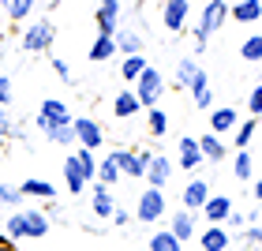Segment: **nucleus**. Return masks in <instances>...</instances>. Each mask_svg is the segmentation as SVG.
<instances>
[{
    "instance_id": "nucleus-1",
    "label": "nucleus",
    "mask_w": 262,
    "mask_h": 251,
    "mask_svg": "<svg viewBox=\"0 0 262 251\" xmlns=\"http://www.w3.org/2000/svg\"><path fill=\"white\" fill-rule=\"evenodd\" d=\"M4 236L8 240H41V236H49V218L38 206H23L15 214H8Z\"/></svg>"
},
{
    "instance_id": "nucleus-2",
    "label": "nucleus",
    "mask_w": 262,
    "mask_h": 251,
    "mask_svg": "<svg viewBox=\"0 0 262 251\" xmlns=\"http://www.w3.org/2000/svg\"><path fill=\"white\" fill-rule=\"evenodd\" d=\"M225 19H229V4L225 0H206V8H202V19L191 27V38H195V53L206 49V41L225 27Z\"/></svg>"
},
{
    "instance_id": "nucleus-3",
    "label": "nucleus",
    "mask_w": 262,
    "mask_h": 251,
    "mask_svg": "<svg viewBox=\"0 0 262 251\" xmlns=\"http://www.w3.org/2000/svg\"><path fill=\"white\" fill-rule=\"evenodd\" d=\"M161 94H165V79H161V71L146 64V68H142V75L135 79V98H139L142 109H158Z\"/></svg>"
},
{
    "instance_id": "nucleus-4",
    "label": "nucleus",
    "mask_w": 262,
    "mask_h": 251,
    "mask_svg": "<svg viewBox=\"0 0 262 251\" xmlns=\"http://www.w3.org/2000/svg\"><path fill=\"white\" fill-rule=\"evenodd\" d=\"M176 87L191 90V98L202 94V90H210V79H206V71H202V64L195 56H180V60H176Z\"/></svg>"
},
{
    "instance_id": "nucleus-5",
    "label": "nucleus",
    "mask_w": 262,
    "mask_h": 251,
    "mask_svg": "<svg viewBox=\"0 0 262 251\" xmlns=\"http://www.w3.org/2000/svg\"><path fill=\"white\" fill-rule=\"evenodd\" d=\"M53 38H56V27L53 19H38L23 30V53H49L53 49Z\"/></svg>"
},
{
    "instance_id": "nucleus-6",
    "label": "nucleus",
    "mask_w": 262,
    "mask_h": 251,
    "mask_svg": "<svg viewBox=\"0 0 262 251\" xmlns=\"http://www.w3.org/2000/svg\"><path fill=\"white\" fill-rule=\"evenodd\" d=\"M71 131H75V147H82V150L105 147V128L94 116H71Z\"/></svg>"
},
{
    "instance_id": "nucleus-7",
    "label": "nucleus",
    "mask_w": 262,
    "mask_h": 251,
    "mask_svg": "<svg viewBox=\"0 0 262 251\" xmlns=\"http://www.w3.org/2000/svg\"><path fill=\"white\" fill-rule=\"evenodd\" d=\"M135 218L142 221V225H158L161 218H165V191H158V187H146L139 195V206H135Z\"/></svg>"
},
{
    "instance_id": "nucleus-8",
    "label": "nucleus",
    "mask_w": 262,
    "mask_h": 251,
    "mask_svg": "<svg viewBox=\"0 0 262 251\" xmlns=\"http://www.w3.org/2000/svg\"><path fill=\"white\" fill-rule=\"evenodd\" d=\"M154 154L150 150H113V161L116 169H120V176H146V165H150Z\"/></svg>"
},
{
    "instance_id": "nucleus-9",
    "label": "nucleus",
    "mask_w": 262,
    "mask_h": 251,
    "mask_svg": "<svg viewBox=\"0 0 262 251\" xmlns=\"http://www.w3.org/2000/svg\"><path fill=\"white\" fill-rule=\"evenodd\" d=\"M120 30V0H98V38H113Z\"/></svg>"
},
{
    "instance_id": "nucleus-10",
    "label": "nucleus",
    "mask_w": 262,
    "mask_h": 251,
    "mask_svg": "<svg viewBox=\"0 0 262 251\" xmlns=\"http://www.w3.org/2000/svg\"><path fill=\"white\" fill-rule=\"evenodd\" d=\"M213 195V191H210V184L206 180H202V176H195V180H187L184 184V195H180V202H184V206L180 210H191V214H199L202 206H206V199Z\"/></svg>"
},
{
    "instance_id": "nucleus-11",
    "label": "nucleus",
    "mask_w": 262,
    "mask_h": 251,
    "mask_svg": "<svg viewBox=\"0 0 262 251\" xmlns=\"http://www.w3.org/2000/svg\"><path fill=\"white\" fill-rule=\"evenodd\" d=\"M172 169H176V165H172L169 154H154L150 165H146V184L158 187V191H165V184L172 180Z\"/></svg>"
},
{
    "instance_id": "nucleus-12",
    "label": "nucleus",
    "mask_w": 262,
    "mask_h": 251,
    "mask_svg": "<svg viewBox=\"0 0 262 251\" xmlns=\"http://www.w3.org/2000/svg\"><path fill=\"white\" fill-rule=\"evenodd\" d=\"M161 23L169 34H184L187 30V0H165L161 4Z\"/></svg>"
},
{
    "instance_id": "nucleus-13",
    "label": "nucleus",
    "mask_w": 262,
    "mask_h": 251,
    "mask_svg": "<svg viewBox=\"0 0 262 251\" xmlns=\"http://www.w3.org/2000/svg\"><path fill=\"white\" fill-rule=\"evenodd\" d=\"M172 165H180L184 173H195L202 165V154H199V139L195 135H184L180 142H176V161Z\"/></svg>"
},
{
    "instance_id": "nucleus-14",
    "label": "nucleus",
    "mask_w": 262,
    "mask_h": 251,
    "mask_svg": "<svg viewBox=\"0 0 262 251\" xmlns=\"http://www.w3.org/2000/svg\"><path fill=\"white\" fill-rule=\"evenodd\" d=\"M199 236V251H229L232 247V233L225 225H210L206 233H195Z\"/></svg>"
},
{
    "instance_id": "nucleus-15",
    "label": "nucleus",
    "mask_w": 262,
    "mask_h": 251,
    "mask_svg": "<svg viewBox=\"0 0 262 251\" xmlns=\"http://www.w3.org/2000/svg\"><path fill=\"white\" fill-rule=\"evenodd\" d=\"M232 210H236V206H232V199H229V195H210V199H206V206H202L199 214H202V218H206L210 225H225Z\"/></svg>"
},
{
    "instance_id": "nucleus-16",
    "label": "nucleus",
    "mask_w": 262,
    "mask_h": 251,
    "mask_svg": "<svg viewBox=\"0 0 262 251\" xmlns=\"http://www.w3.org/2000/svg\"><path fill=\"white\" fill-rule=\"evenodd\" d=\"M90 210L98 214V221L113 218V210H116V199H113V191L105 187V184H90Z\"/></svg>"
},
{
    "instance_id": "nucleus-17",
    "label": "nucleus",
    "mask_w": 262,
    "mask_h": 251,
    "mask_svg": "<svg viewBox=\"0 0 262 251\" xmlns=\"http://www.w3.org/2000/svg\"><path fill=\"white\" fill-rule=\"evenodd\" d=\"M236 124H240V113L229 109V105H221V109L210 113V135H229V131H236Z\"/></svg>"
},
{
    "instance_id": "nucleus-18",
    "label": "nucleus",
    "mask_w": 262,
    "mask_h": 251,
    "mask_svg": "<svg viewBox=\"0 0 262 251\" xmlns=\"http://www.w3.org/2000/svg\"><path fill=\"white\" fill-rule=\"evenodd\" d=\"M169 233H172L180 244L195 240V214H191V210H176L172 221H169Z\"/></svg>"
},
{
    "instance_id": "nucleus-19",
    "label": "nucleus",
    "mask_w": 262,
    "mask_h": 251,
    "mask_svg": "<svg viewBox=\"0 0 262 251\" xmlns=\"http://www.w3.org/2000/svg\"><path fill=\"white\" fill-rule=\"evenodd\" d=\"M199 154H202V161H210V165H221L225 158H229V147H225V142L217 139V135H202L199 139Z\"/></svg>"
},
{
    "instance_id": "nucleus-20",
    "label": "nucleus",
    "mask_w": 262,
    "mask_h": 251,
    "mask_svg": "<svg viewBox=\"0 0 262 251\" xmlns=\"http://www.w3.org/2000/svg\"><path fill=\"white\" fill-rule=\"evenodd\" d=\"M19 191H23V199H45V202H53V199H56V184L38 180V176L23 180V184H19Z\"/></svg>"
},
{
    "instance_id": "nucleus-21",
    "label": "nucleus",
    "mask_w": 262,
    "mask_h": 251,
    "mask_svg": "<svg viewBox=\"0 0 262 251\" xmlns=\"http://www.w3.org/2000/svg\"><path fill=\"white\" fill-rule=\"evenodd\" d=\"M135 113H142L135 90H120V94H116V101H113V116H116V120H131Z\"/></svg>"
},
{
    "instance_id": "nucleus-22",
    "label": "nucleus",
    "mask_w": 262,
    "mask_h": 251,
    "mask_svg": "<svg viewBox=\"0 0 262 251\" xmlns=\"http://www.w3.org/2000/svg\"><path fill=\"white\" fill-rule=\"evenodd\" d=\"M64 184H68V195H82L90 184H86V176H82V169H79V161L68 154V161H64Z\"/></svg>"
},
{
    "instance_id": "nucleus-23",
    "label": "nucleus",
    "mask_w": 262,
    "mask_h": 251,
    "mask_svg": "<svg viewBox=\"0 0 262 251\" xmlns=\"http://www.w3.org/2000/svg\"><path fill=\"white\" fill-rule=\"evenodd\" d=\"M229 19L236 23H258L262 19V0H236L229 8Z\"/></svg>"
},
{
    "instance_id": "nucleus-24",
    "label": "nucleus",
    "mask_w": 262,
    "mask_h": 251,
    "mask_svg": "<svg viewBox=\"0 0 262 251\" xmlns=\"http://www.w3.org/2000/svg\"><path fill=\"white\" fill-rule=\"evenodd\" d=\"M113 41H116V53H124V56H146L142 53V38L135 30H116Z\"/></svg>"
},
{
    "instance_id": "nucleus-25",
    "label": "nucleus",
    "mask_w": 262,
    "mask_h": 251,
    "mask_svg": "<svg viewBox=\"0 0 262 251\" xmlns=\"http://www.w3.org/2000/svg\"><path fill=\"white\" fill-rule=\"evenodd\" d=\"M232 176L240 184L255 180V161H251V150H236V161H232Z\"/></svg>"
},
{
    "instance_id": "nucleus-26",
    "label": "nucleus",
    "mask_w": 262,
    "mask_h": 251,
    "mask_svg": "<svg viewBox=\"0 0 262 251\" xmlns=\"http://www.w3.org/2000/svg\"><path fill=\"white\" fill-rule=\"evenodd\" d=\"M41 135L49 142H56V147H75V131H71V124H49Z\"/></svg>"
},
{
    "instance_id": "nucleus-27",
    "label": "nucleus",
    "mask_w": 262,
    "mask_h": 251,
    "mask_svg": "<svg viewBox=\"0 0 262 251\" xmlns=\"http://www.w3.org/2000/svg\"><path fill=\"white\" fill-rule=\"evenodd\" d=\"M90 60L94 64H105V60H113V56H116V41L113 38H94V45H90Z\"/></svg>"
},
{
    "instance_id": "nucleus-28",
    "label": "nucleus",
    "mask_w": 262,
    "mask_h": 251,
    "mask_svg": "<svg viewBox=\"0 0 262 251\" xmlns=\"http://www.w3.org/2000/svg\"><path fill=\"white\" fill-rule=\"evenodd\" d=\"M146 251H184V244L176 240V236H172L169 229H165V233L158 229V233L150 236V244H146Z\"/></svg>"
},
{
    "instance_id": "nucleus-29",
    "label": "nucleus",
    "mask_w": 262,
    "mask_h": 251,
    "mask_svg": "<svg viewBox=\"0 0 262 251\" xmlns=\"http://www.w3.org/2000/svg\"><path fill=\"white\" fill-rule=\"evenodd\" d=\"M255 128H258V120H251V116H247L244 124H236V131H232V147H236V150H247V147H251V139H255Z\"/></svg>"
},
{
    "instance_id": "nucleus-30",
    "label": "nucleus",
    "mask_w": 262,
    "mask_h": 251,
    "mask_svg": "<svg viewBox=\"0 0 262 251\" xmlns=\"http://www.w3.org/2000/svg\"><path fill=\"white\" fill-rule=\"evenodd\" d=\"M71 158L79 161V169H82V176H86V184H94V176H98V158H94V150H71Z\"/></svg>"
},
{
    "instance_id": "nucleus-31",
    "label": "nucleus",
    "mask_w": 262,
    "mask_h": 251,
    "mask_svg": "<svg viewBox=\"0 0 262 251\" xmlns=\"http://www.w3.org/2000/svg\"><path fill=\"white\" fill-rule=\"evenodd\" d=\"M116 180H120V169H116V161H113V154H109V158H101V165H98V176H94V184L113 187Z\"/></svg>"
},
{
    "instance_id": "nucleus-32",
    "label": "nucleus",
    "mask_w": 262,
    "mask_h": 251,
    "mask_svg": "<svg viewBox=\"0 0 262 251\" xmlns=\"http://www.w3.org/2000/svg\"><path fill=\"white\" fill-rule=\"evenodd\" d=\"M0 8H4L8 19H27L34 11V0H0Z\"/></svg>"
},
{
    "instance_id": "nucleus-33",
    "label": "nucleus",
    "mask_w": 262,
    "mask_h": 251,
    "mask_svg": "<svg viewBox=\"0 0 262 251\" xmlns=\"http://www.w3.org/2000/svg\"><path fill=\"white\" fill-rule=\"evenodd\" d=\"M142 68H146V56H124V64H120L124 82H135V79L142 75Z\"/></svg>"
},
{
    "instance_id": "nucleus-34",
    "label": "nucleus",
    "mask_w": 262,
    "mask_h": 251,
    "mask_svg": "<svg viewBox=\"0 0 262 251\" xmlns=\"http://www.w3.org/2000/svg\"><path fill=\"white\" fill-rule=\"evenodd\" d=\"M146 128H150L154 139H161L165 131H169V116H165L161 109H146Z\"/></svg>"
},
{
    "instance_id": "nucleus-35",
    "label": "nucleus",
    "mask_w": 262,
    "mask_h": 251,
    "mask_svg": "<svg viewBox=\"0 0 262 251\" xmlns=\"http://www.w3.org/2000/svg\"><path fill=\"white\" fill-rule=\"evenodd\" d=\"M240 56H244L247 64H258L262 60V34H251V38L240 45Z\"/></svg>"
},
{
    "instance_id": "nucleus-36",
    "label": "nucleus",
    "mask_w": 262,
    "mask_h": 251,
    "mask_svg": "<svg viewBox=\"0 0 262 251\" xmlns=\"http://www.w3.org/2000/svg\"><path fill=\"white\" fill-rule=\"evenodd\" d=\"M247 116H251V120L262 116V82H255L251 94H247Z\"/></svg>"
},
{
    "instance_id": "nucleus-37",
    "label": "nucleus",
    "mask_w": 262,
    "mask_h": 251,
    "mask_svg": "<svg viewBox=\"0 0 262 251\" xmlns=\"http://www.w3.org/2000/svg\"><path fill=\"white\" fill-rule=\"evenodd\" d=\"M19 202H27V199H23V191L15 184H0V206H19Z\"/></svg>"
},
{
    "instance_id": "nucleus-38",
    "label": "nucleus",
    "mask_w": 262,
    "mask_h": 251,
    "mask_svg": "<svg viewBox=\"0 0 262 251\" xmlns=\"http://www.w3.org/2000/svg\"><path fill=\"white\" fill-rule=\"evenodd\" d=\"M240 240H244V247L262 251V225H247V233H240Z\"/></svg>"
},
{
    "instance_id": "nucleus-39",
    "label": "nucleus",
    "mask_w": 262,
    "mask_h": 251,
    "mask_svg": "<svg viewBox=\"0 0 262 251\" xmlns=\"http://www.w3.org/2000/svg\"><path fill=\"white\" fill-rule=\"evenodd\" d=\"M11 101H15V90H11V79L0 75V109H11Z\"/></svg>"
},
{
    "instance_id": "nucleus-40",
    "label": "nucleus",
    "mask_w": 262,
    "mask_h": 251,
    "mask_svg": "<svg viewBox=\"0 0 262 251\" xmlns=\"http://www.w3.org/2000/svg\"><path fill=\"white\" fill-rule=\"evenodd\" d=\"M11 131H15V120H11V113H8V109H0V139H8Z\"/></svg>"
},
{
    "instance_id": "nucleus-41",
    "label": "nucleus",
    "mask_w": 262,
    "mask_h": 251,
    "mask_svg": "<svg viewBox=\"0 0 262 251\" xmlns=\"http://www.w3.org/2000/svg\"><path fill=\"white\" fill-rule=\"evenodd\" d=\"M225 229H247V214L232 210V214H229V221H225Z\"/></svg>"
},
{
    "instance_id": "nucleus-42",
    "label": "nucleus",
    "mask_w": 262,
    "mask_h": 251,
    "mask_svg": "<svg viewBox=\"0 0 262 251\" xmlns=\"http://www.w3.org/2000/svg\"><path fill=\"white\" fill-rule=\"evenodd\" d=\"M53 71L60 75L64 82H71V68H68V60H60V56H53Z\"/></svg>"
},
{
    "instance_id": "nucleus-43",
    "label": "nucleus",
    "mask_w": 262,
    "mask_h": 251,
    "mask_svg": "<svg viewBox=\"0 0 262 251\" xmlns=\"http://www.w3.org/2000/svg\"><path fill=\"white\" fill-rule=\"evenodd\" d=\"M191 101H195V109H213V94H210V90H202V94H195Z\"/></svg>"
},
{
    "instance_id": "nucleus-44",
    "label": "nucleus",
    "mask_w": 262,
    "mask_h": 251,
    "mask_svg": "<svg viewBox=\"0 0 262 251\" xmlns=\"http://www.w3.org/2000/svg\"><path fill=\"white\" fill-rule=\"evenodd\" d=\"M109 221H113V225H120V229H124V225L131 221V214H127L124 206H116V210H113V218H109Z\"/></svg>"
},
{
    "instance_id": "nucleus-45",
    "label": "nucleus",
    "mask_w": 262,
    "mask_h": 251,
    "mask_svg": "<svg viewBox=\"0 0 262 251\" xmlns=\"http://www.w3.org/2000/svg\"><path fill=\"white\" fill-rule=\"evenodd\" d=\"M251 191H255V199H258V202H262V173H258V176H255V184H251Z\"/></svg>"
},
{
    "instance_id": "nucleus-46",
    "label": "nucleus",
    "mask_w": 262,
    "mask_h": 251,
    "mask_svg": "<svg viewBox=\"0 0 262 251\" xmlns=\"http://www.w3.org/2000/svg\"><path fill=\"white\" fill-rule=\"evenodd\" d=\"M0 251H15V240H8L4 233H0Z\"/></svg>"
},
{
    "instance_id": "nucleus-47",
    "label": "nucleus",
    "mask_w": 262,
    "mask_h": 251,
    "mask_svg": "<svg viewBox=\"0 0 262 251\" xmlns=\"http://www.w3.org/2000/svg\"><path fill=\"white\" fill-rule=\"evenodd\" d=\"M139 251H146V247H139Z\"/></svg>"
},
{
    "instance_id": "nucleus-48",
    "label": "nucleus",
    "mask_w": 262,
    "mask_h": 251,
    "mask_svg": "<svg viewBox=\"0 0 262 251\" xmlns=\"http://www.w3.org/2000/svg\"><path fill=\"white\" fill-rule=\"evenodd\" d=\"M191 251H199V247H191Z\"/></svg>"
}]
</instances>
